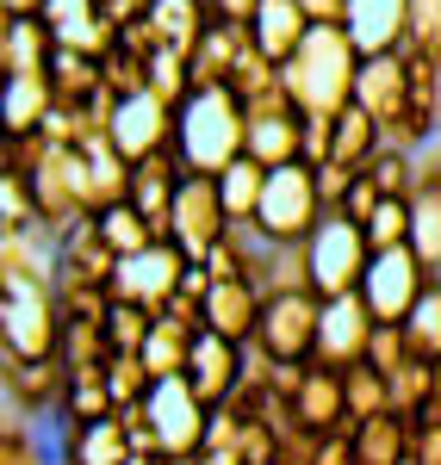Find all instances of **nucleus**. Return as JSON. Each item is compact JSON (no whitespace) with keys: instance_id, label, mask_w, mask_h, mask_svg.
Masks as SVG:
<instances>
[{"instance_id":"4468645a","label":"nucleus","mask_w":441,"mask_h":465,"mask_svg":"<svg viewBox=\"0 0 441 465\" xmlns=\"http://www.w3.org/2000/svg\"><path fill=\"white\" fill-rule=\"evenodd\" d=\"M243 348H249V341H224L212 329H199V341H193V354H186V385L199 391V403L218 410L224 397L236 391V379H243Z\"/></svg>"},{"instance_id":"cd10ccee","label":"nucleus","mask_w":441,"mask_h":465,"mask_svg":"<svg viewBox=\"0 0 441 465\" xmlns=\"http://www.w3.org/2000/svg\"><path fill=\"white\" fill-rule=\"evenodd\" d=\"M100 322H106L112 354H144V335H149V322H155V311L137 304V298H112Z\"/></svg>"},{"instance_id":"c9c22d12","label":"nucleus","mask_w":441,"mask_h":465,"mask_svg":"<svg viewBox=\"0 0 441 465\" xmlns=\"http://www.w3.org/2000/svg\"><path fill=\"white\" fill-rule=\"evenodd\" d=\"M436 403H441V360H436Z\"/></svg>"},{"instance_id":"2f4dec72","label":"nucleus","mask_w":441,"mask_h":465,"mask_svg":"<svg viewBox=\"0 0 441 465\" xmlns=\"http://www.w3.org/2000/svg\"><path fill=\"white\" fill-rule=\"evenodd\" d=\"M410 465H441V403L410 416Z\"/></svg>"},{"instance_id":"b1692460","label":"nucleus","mask_w":441,"mask_h":465,"mask_svg":"<svg viewBox=\"0 0 441 465\" xmlns=\"http://www.w3.org/2000/svg\"><path fill=\"white\" fill-rule=\"evenodd\" d=\"M94 217H100V230H106V242L118 254H137V249H149L155 236H168V230H162V223H149L131 199H112V205H100Z\"/></svg>"},{"instance_id":"5701e85b","label":"nucleus","mask_w":441,"mask_h":465,"mask_svg":"<svg viewBox=\"0 0 441 465\" xmlns=\"http://www.w3.org/2000/svg\"><path fill=\"white\" fill-rule=\"evenodd\" d=\"M386 143V131H379V118H373L367 106H355V100H348V106L336 112V162H348V168H367V155L373 149Z\"/></svg>"},{"instance_id":"72a5a7b5","label":"nucleus","mask_w":441,"mask_h":465,"mask_svg":"<svg viewBox=\"0 0 441 465\" xmlns=\"http://www.w3.org/2000/svg\"><path fill=\"white\" fill-rule=\"evenodd\" d=\"M305 13H311V25H342V13H348V0H298Z\"/></svg>"},{"instance_id":"4be33fe9","label":"nucleus","mask_w":441,"mask_h":465,"mask_svg":"<svg viewBox=\"0 0 441 465\" xmlns=\"http://www.w3.org/2000/svg\"><path fill=\"white\" fill-rule=\"evenodd\" d=\"M261 186H267V162H256L249 149H243V155H230V162L218 168V193H224V212H230V223H236V217H256Z\"/></svg>"},{"instance_id":"f03ea898","label":"nucleus","mask_w":441,"mask_h":465,"mask_svg":"<svg viewBox=\"0 0 441 465\" xmlns=\"http://www.w3.org/2000/svg\"><path fill=\"white\" fill-rule=\"evenodd\" d=\"M175 155L186 168L218 174L230 155H243V100L230 87H193L175 106Z\"/></svg>"},{"instance_id":"f257e3e1","label":"nucleus","mask_w":441,"mask_h":465,"mask_svg":"<svg viewBox=\"0 0 441 465\" xmlns=\"http://www.w3.org/2000/svg\"><path fill=\"white\" fill-rule=\"evenodd\" d=\"M355 69H361V44L348 25H305L293 56L280 63V81L305 112H342L355 100Z\"/></svg>"},{"instance_id":"7c9ffc66","label":"nucleus","mask_w":441,"mask_h":465,"mask_svg":"<svg viewBox=\"0 0 441 465\" xmlns=\"http://www.w3.org/2000/svg\"><path fill=\"white\" fill-rule=\"evenodd\" d=\"M405 44H410V50H429V56H441V0H410V13H405Z\"/></svg>"},{"instance_id":"f704fd0d","label":"nucleus","mask_w":441,"mask_h":465,"mask_svg":"<svg viewBox=\"0 0 441 465\" xmlns=\"http://www.w3.org/2000/svg\"><path fill=\"white\" fill-rule=\"evenodd\" d=\"M6 422H13V410H6V403H0V429H6Z\"/></svg>"},{"instance_id":"423d86ee","label":"nucleus","mask_w":441,"mask_h":465,"mask_svg":"<svg viewBox=\"0 0 441 465\" xmlns=\"http://www.w3.org/2000/svg\"><path fill=\"white\" fill-rule=\"evenodd\" d=\"M298 137H305V106L286 94V81H274V87H261V94L243 100V149L256 162H267V168L293 162Z\"/></svg>"},{"instance_id":"f3484780","label":"nucleus","mask_w":441,"mask_h":465,"mask_svg":"<svg viewBox=\"0 0 441 465\" xmlns=\"http://www.w3.org/2000/svg\"><path fill=\"white\" fill-rule=\"evenodd\" d=\"M56 106V94H50V74L44 69H19V74H0V131H13V137H25L44 124V112Z\"/></svg>"},{"instance_id":"f8f14e48","label":"nucleus","mask_w":441,"mask_h":465,"mask_svg":"<svg viewBox=\"0 0 441 465\" xmlns=\"http://www.w3.org/2000/svg\"><path fill=\"white\" fill-rule=\"evenodd\" d=\"M106 137L118 143L125 162H137L149 149H168L175 143V106L168 100H155V94H125V100H112V118H106Z\"/></svg>"},{"instance_id":"473e14b6","label":"nucleus","mask_w":441,"mask_h":465,"mask_svg":"<svg viewBox=\"0 0 441 465\" xmlns=\"http://www.w3.org/2000/svg\"><path fill=\"white\" fill-rule=\"evenodd\" d=\"M261 0H212V19H230V25H249Z\"/></svg>"},{"instance_id":"aec40b11","label":"nucleus","mask_w":441,"mask_h":465,"mask_svg":"<svg viewBox=\"0 0 441 465\" xmlns=\"http://www.w3.org/2000/svg\"><path fill=\"white\" fill-rule=\"evenodd\" d=\"M305 25H311V13H305L298 0H261L256 19H249V37H256L261 56L286 63V56H293V44L305 37Z\"/></svg>"},{"instance_id":"39448f33","label":"nucleus","mask_w":441,"mask_h":465,"mask_svg":"<svg viewBox=\"0 0 441 465\" xmlns=\"http://www.w3.org/2000/svg\"><path fill=\"white\" fill-rule=\"evenodd\" d=\"M144 410L155 434H162V453L168 465H193L199 460V440H205V422H212V403H199V391L186 385V372H162L144 391Z\"/></svg>"},{"instance_id":"9b49d317","label":"nucleus","mask_w":441,"mask_h":465,"mask_svg":"<svg viewBox=\"0 0 441 465\" xmlns=\"http://www.w3.org/2000/svg\"><path fill=\"white\" fill-rule=\"evenodd\" d=\"M373 311L367 298H361V286L348 292H330L324 298V317H317V348H311V360H324V366H355V360L367 354V335H373Z\"/></svg>"},{"instance_id":"a878e982","label":"nucleus","mask_w":441,"mask_h":465,"mask_svg":"<svg viewBox=\"0 0 441 465\" xmlns=\"http://www.w3.org/2000/svg\"><path fill=\"white\" fill-rule=\"evenodd\" d=\"M392 410L398 416H416V410H429L436 403V360H423V354H410L392 366Z\"/></svg>"},{"instance_id":"c85d7f7f","label":"nucleus","mask_w":441,"mask_h":465,"mask_svg":"<svg viewBox=\"0 0 441 465\" xmlns=\"http://www.w3.org/2000/svg\"><path fill=\"white\" fill-rule=\"evenodd\" d=\"M56 354L69 360V372H75V366H100V360L112 354L106 322H100V317H63V341H56Z\"/></svg>"},{"instance_id":"dca6fc26","label":"nucleus","mask_w":441,"mask_h":465,"mask_svg":"<svg viewBox=\"0 0 441 465\" xmlns=\"http://www.w3.org/2000/svg\"><path fill=\"white\" fill-rule=\"evenodd\" d=\"M199 311H205V329L212 335H224V341H256L261 292L249 280H212L205 298H199Z\"/></svg>"},{"instance_id":"bb28decb","label":"nucleus","mask_w":441,"mask_h":465,"mask_svg":"<svg viewBox=\"0 0 441 465\" xmlns=\"http://www.w3.org/2000/svg\"><path fill=\"white\" fill-rule=\"evenodd\" d=\"M342 403H348L355 422H361V416H379V410H392V385H386V372L367 366V360L342 366Z\"/></svg>"},{"instance_id":"1a4fd4ad","label":"nucleus","mask_w":441,"mask_h":465,"mask_svg":"<svg viewBox=\"0 0 441 465\" xmlns=\"http://www.w3.org/2000/svg\"><path fill=\"white\" fill-rule=\"evenodd\" d=\"M186 267H193V254H186L175 236H155L149 249L118 254V267H112V298H137L149 311H162V304L186 286Z\"/></svg>"},{"instance_id":"20e7f679","label":"nucleus","mask_w":441,"mask_h":465,"mask_svg":"<svg viewBox=\"0 0 441 465\" xmlns=\"http://www.w3.org/2000/svg\"><path fill=\"white\" fill-rule=\"evenodd\" d=\"M324 217V199H317V174L311 162L293 155L280 168H267V186H261V205H256V223L274 236V242H305Z\"/></svg>"},{"instance_id":"c756f323","label":"nucleus","mask_w":441,"mask_h":465,"mask_svg":"<svg viewBox=\"0 0 441 465\" xmlns=\"http://www.w3.org/2000/svg\"><path fill=\"white\" fill-rule=\"evenodd\" d=\"M367 230V249H392V242H410V199L405 193H386L379 205H373V217L361 223Z\"/></svg>"},{"instance_id":"a211bd4d","label":"nucleus","mask_w":441,"mask_h":465,"mask_svg":"<svg viewBox=\"0 0 441 465\" xmlns=\"http://www.w3.org/2000/svg\"><path fill=\"white\" fill-rule=\"evenodd\" d=\"M405 13H410V0H348L342 25H348V37L361 50H398L405 44Z\"/></svg>"},{"instance_id":"ddd939ff","label":"nucleus","mask_w":441,"mask_h":465,"mask_svg":"<svg viewBox=\"0 0 441 465\" xmlns=\"http://www.w3.org/2000/svg\"><path fill=\"white\" fill-rule=\"evenodd\" d=\"M44 25H50L56 44L87 50V56H112L118 37H125V25L112 19L100 0H44Z\"/></svg>"},{"instance_id":"412c9836","label":"nucleus","mask_w":441,"mask_h":465,"mask_svg":"<svg viewBox=\"0 0 441 465\" xmlns=\"http://www.w3.org/2000/svg\"><path fill=\"white\" fill-rule=\"evenodd\" d=\"M410 460V416L398 410H379L355 422V465H398Z\"/></svg>"},{"instance_id":"0eeeda50","label":"nucleus","mask_w":441,"mask_h":465,"mask_svg":"<svg viewBox=\"0 0 441 465\" xmlns=\"http://www.w3.org/2000/svg\"><path fill=\"white\" fill-rule=\"evenodd\" d=\"M305 254H311V286L324 292H348V286H361V273H367V230L355 223V217H342V212H324L317 217V230L305 236Z\"/></svg>"},{"instance_id":"2eb2a0df","label":"nucleus","mask_w":441,"mask_h":465,"mask_svg":"<svg viewBox=\"0 0 441 465\" xmlns=\"http://www.w3.org/2000/svg\"><path fill=\"white\" fill-rule=\"evenodd\" d=\"M355 106H367L373 118H379V131L405 112V44H398V50H361Z\"/></svg>"},{"instance_id":"393cba45","label":"nucleus","mask_w":441,"mask_h":465,"mask_svg":"<svg viewBox=\"0 0 441 465\" xmlns=\"http://www.w3.org/2000/svg\"><path fill=\"white\" fill-rule=\"evenodd\" d=\"M405 341H410V354L441 360V280L436 273H429V286L416 292V304L405 311Z\"/></svg>"},{"instance_id":"7ed1b4c3","label":"nucleus","mask_w":441,"mask_h":465,"mask_svg":"<svg viewBox=\"0 0 441 465\" xmlns=\"http://www.w3.org/2000/svg\"><path fill=\"white\" fill-rule=\"evenodd\" d=\"M317 317H324V292H317V286H274V292H261L256 348L267 360H311V348H317Z\"/></svg>"},{"instance_id":"6ab92c4d","label":"nucleus","mask_w":441,"mask_h":465,"mask_svg":"<svg viewBox=\"0 0 441 465\" xmlns=\"http://www.w3.org/2000/svg\"><path fill=\"white\" fill-rule=\"evenodd\" d=\"M63 460H100V465H131V434L125 416H94V422H75L63 429Z\"/></svg>"},{"instance_id":"9d476101","label":"nucleus","mask_w":441,"mask_h":465,"mask_svg":"<svg viewBox=\"0 0 441 465\" xmlns=\"http://www.w3.org/2000/svg\"><path fill=\"white\" fill-rule=\"evenodd\" d=\"M429 286V267L410 242H392V249L367 254V273H361V298L379 322H405V311L416 304V292Z\"/></svg>"},{"instance_id":"6e6552de","label":"nucleus","mask_w":441,"mask_h":465,"mask_svg":"<svg viewBox=\"0 0 441 465\" xmlns=\"http://www.w3.org/2000/svg\"><path fill=\"white\" fill-rule=\"evenodd\" d=\"M230 230V212H224V193H218V174L205 168H186L181 186H175V205H168V236L181 242L193 261L218 249V236Z\"/></svg>"}]
</instances>
